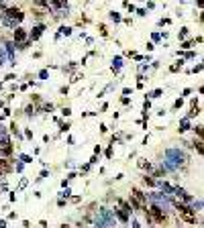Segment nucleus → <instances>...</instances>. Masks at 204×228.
Masks as SVG:
<instances>
[{
  "label": "nucleus",
  "mask_w": 204,
  "mask_h": 228,
  "mask_svg": "<svg viewBox=\"0 0 204 228\" xmlns=\"http://www.w3.org/2000/svg\"><path fill=\"white\" fill-rule=\"evenodd\" d=\"M173 208L180 216V220H184L186 224H198V216H196V210L190 206V204H182V202H176L173 200Z\"/></svg>",
  "instance_id": "1"
},
{
  "label": "nucleus",
  "mask_w": 204,
  "mask_h": 228,
  "mask_svg": "<svg viewBox=\"0 0 204 228\" xmlns=\"http://www.w3.org/2000/svg\"><path fill=\"white\" fill-rule=\"evenodd\" d=\"M145 218H147V224H149V226H155V224L165 226V224H167V214L163 212L159 206H151V208H147Z\"/></svg>",
  "instance_id": "2"
},
{
  "label": "nucleus",
  "mask_w": 204,
  "mask_h": 228,
  "mask_svg": "<svg viewBox=\"0 0 204 228\" xmlns=\"http://www.w3.org/2000/svg\"><path fill=\"white\" fill-rule=\"evenodd\" d=\"M129 206L137 212H147V196L139 189V187H133L131 189V202Z\"/></svg>",
  "instance_id": "3"
},
{
  "label": "nucleus",
  "mask_w": 204,
  "mask_h": 228,
  "mask_svg": "<svg viewBox=\"0 0 204 228\" xmlns=\"http://www.w3.org/2000/svg\"><path fill=\"white\" fill-rule=\"evenodd\" d=\"M10 171H12V159H2L0 157V177L8 175Z\"/></svg>",
  "instance_id": "4"
},
{
  "label": "nucleus",
  "mask_w": 204,
  "mask_h": 228,
  "mask_svg": "<svg viewBox=\"0 0 204 228\" xmlns=\"http://www.w3.org/2000/svg\"><path fill=\"white\" fill-rule=\"evenodd\" d=\"M12 39H14L16 43H23V45H25V39H27V31L18 27V29L14 31V35H12Z\"/></svg>",
  "instance_id": "5"
},
{
  "label": "nucleus",
  "mask_w": 204,
  "mask_h": 228,
  "mask_svg": "<svg viewBox=\"0 0 204 228\" xmlns=\"http://www.w3.org/2000/svg\"><path fill=\"white\" fill-rule=\"evenodd\" d=\"M33 14H35L37 18H43V16H45L47 12H45V10H39V8H33Z\"/></svg>",
  "instance_id": "6"
},
{
  "label": "nucleus",
  "mask_w": 204,
  "mask_h": 228,
  "mask_svg": "<svg viewBox=\"0 0 204 228\" xmlns=\"http://www.w3.org/2000/svg\"><path fill=\"white\" fill-rule=\"evenodd\" d=\"M143 183H145V185H153V183H155V179H153L151 175H145V177H143Z\"/></svg>",
  "instance_id": "7"
},
{
  "label": "nucleus",
  "mask_w": 204,
  "mask_h": 228,
  "mask_svg": "<svg viewBox=\"0 0 204 228\" xmlns=\"http://www.w3.org/2000/svg\"><path fill=\"white\" fill-rule=\"evenodd\" d=\"M194 145H196V151H198V153H202V140L198 138V140H194Z\"/></svg>",
  "instance_id": "8"
},
{
  "label": "nucleus",
  "mask_w": 204,
  "mask_h": 228,
  "mask_svg": "<svg viewBox=\"0 0 204 228\" xmlns=\"http://www.w3.org/2000/svg\"><path fill=\"white\" fill-rule=\"evenodd\" d=\"M2 153H4V155H10V153H12V147H10V145H6V147L2 149Z\"/></svg>",
  "instance_id": "9"
},
{
  "label": "nucleus",
  "mask_w": 204,
  "mask_h": 228,
  "mask_svg": "<svg viewBox=\"0 0 204 228\" xmlns=\"http://www.w3.org/2000/svg\"><path fill=\"white\" fill-rule=\"evenodd\" d=\"M194 133H196L198 138H200V137H202V126H200V124H198V126H194Z\"/></svg>",
  "instance_id": "10"
},
{
  "label": "nucleus",
  "mask_w": 204,
  "mask_h": 228,
  "mask_svg": "<svg viewBox=\"0 0 204 228\" xmlns=\"http://www.w3.org/2000/svg\"><path fill=\"white\" fill-rule=\"evenodd\" d=\"M100 33H102V35H104V37H106V35H108V31H106V27H104V25H100Z\"/></svg>",
  "instance_id": "11"
},
{
  "label": "nucleus",
  "mask_w": 204,
  "mask_h": 228,
  "mask_svg": "<svg viewBox=\"0 0 204 228\" xmlns=\"http://www.w3.org/2000/svg\"><path fill=\"white\" fill-rule=\"evenodd\" d=\"M61 131H63V133L70 131V122H63V124H61Z\"/></svg>",
  "instance_id": "12"
},
{
  "label": "nucleus",
  "mask_w": 204,
  "mask_h": 228,
  "mask_svg": "<svg viewBox=\"0 0 204 228\" xmlns=\"http://www.w3.org/2000/svg\"><path fill=\"white\" fill-rule=\"evenodd\" d=\"M180 67H182V61H180V63H178V65H171V71H178V69H180Z\"/></svg>",
  "instance_id": "13"
},
{
  "label": "nucleus",
  "mask_w": 204,
  "mask_h": 228,
  "mask_svg": "<svg viewBox=\"0 0 204 228\" xmlns=\"http://www.w3.org/2000/svg\"><path fill=\"white\" fill-rule=\"evenodd\" d=\"M61 114H63V116H70L72 112H70V108H63V110H61Z\"/></svg>",
  "instance_id": "14"
},
{
  "label": "nucleus",
  "mask_w": 204,
  "mask_h": 228,
  "mask_svg": "<svg viewBox=\"0 0 204 228\" xmlns=\"http://www.w3.org/2000/svg\"><path fill=\"white\" fill-rule=\"evenodd\" d=\"M61 228H72V226H65V224H63V226H61Z\"/></svg>",
  "instance_id": "15"
},
{
  "label": "nucleus",
  "mask_w": 204,
  "mask_h": 228,
  "mask_svg": "<svg viewBox=\"0 0 204 228\" xmlns=\"http://www.w3.org/2000/svg\"><path fill=\"white\" fill-rule=\"evenodd\" d=\"M0 35H2V29H0Z\"/></svg>",
  "instance_id": "16"
}]
</instances>
